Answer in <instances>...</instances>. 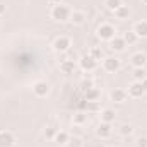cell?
I'll list each match as a JSON object with an SVG mask.
<instances>
[{"label": "cell", "mask_w": 147, "mask_h": 147, "mask_svg": "<svg viewBox=\"0 0 147 147\" xmlns=\"http://www.w3.org/2000/svg\"><path fill=\"white\" fill-rule=\"evenodd\" d=\"M80 142H82V140H80V139H77V137H74V139H70V140H69V144H70L72 147H80V146H82Z\"/></svg>", "instance_id": "30"}, {"label": "cell", "mask_w": 147, "mask_h": 147, "mask_svg": "<svg viewBox=\"0 0 147 147\" xmlns=\"http://www.w3.org/2000/svg\"><path fill=\"white\" fill-rule=\"evenodd\" d=\"M87 111H91V113H94V111H101L99 105H98V101H87Z\"/></svg>", "instance_id": "27"}, {"label": "cell", "mask_w": 147, "mask_h": 147, "mask_svg": "<svg viewBox=\"0 0 147 147\" xmlns=\"http://www.w3.org/2000/svg\"><path fill=\"white\" fill-rule=\"evenodd\" d=\"M51 91V86L46 82V80H36L33 84V94L36 98H46Z\"/></svg>", "instance_id": "3"}, {"label": "cell", "mask_w": 147, "mask_h": 147, "mask_svg": "<svg viewBox=\"0 0 147 147\" xmlns=\"http://www.w3.org/2000/svg\"><path fill=\"white\" fill-rule=\"evenodd\" d=\"M16 146V137L9 130H0V147H14Z\"/></svg>", "instance_id": "8"}, {"label": "cell", "mask_w": 147, "mask_h": 147, "mask_svg": "<svg viewBox=\"0 0 147 147\" xmlns=\"http://www.w3.org/2000/svg\"><path fill=\"white\" fill-rule=\"evenodd\" d=\"M106 147H115V146H106Z\"/></svg>", "instance_id": "35"}, {"label": "cell", "mask_w": 147, "mask_h": 147, "mask_svg": "<svg viewBox=\"0 0 147 147\" xmlns=\"http://www.w3.org/2000/svg\"><path fill=\"white\" fill-rule=\"evenodd\" d=\"M132 31H134L139 38H147V21H139V22H135V26H134Z\"/></svg>", "instance_id": "15"}, {"label": "cell", "mask_w": 147, "mask_h": 147, "mask_svg": "<svg viewBox=\"0 0 147 147\" xmlns=\"http://www.w3.org/2000/svg\"><path fill=\"white\" fill-rule=\"evenodd\" d=\"M142 3H144V5H147V0H142Z\"/></svg>", "instance_id": "34"}, {"label": "cell", "mask_w": 147, "mask_h": 147, "mask_svg": "<svg viewBox=\"0 0 147 147\" xmlns=\"http://www.w3.org/2000/svg\"><path fill=\"white\" fill-rule=\"evenodd\" d=\"M137 147H147V137H139L137 139Z\"/></svg>", "instance_id": "28"}, {"label": "cell", "mask_w": 147, "mask_h": 147, "mask_svg": "<svg viewBox=\"0 0 147 147\" xmlns=\"http://www.w3.org/2000/svg\"><path fill=\"white\" fill-rule=\"evenodd\" d=\"M58 146H67L69 144V140H70V135L67 134V132H63V130H60V132H57V135H55V139H53Z\"/></svg>", "instance_id": "19"}, {"label": "cell", "mask_w": 147, "mask_h": 147, "mask_svg": "<svg viewBox=\"0 0 147 147\" xmlns=\"http://www.w3.org/2000/svg\"><path fill=\"white\" fill-rule=\"evenodd\" d=\"M86 19H87V16H86V12H82V10H72V14H70V22H72L74 26H82L84 22H86Z\"/></svg>", "instance_id": "13"}, {"label": "cell", "mask_w": 147, "mask_h": 147, "mask_svg": "<svg viewBox=\"0 0 147 147\" xmlns=\"http://www.w3.org/2000/svg\"><path fill=\"white\" fill-rule=\"evenodd\" d=\"M70 14H72V10H70L67 5H63V3L53 5V7H51V12H50L51 19L57 21V22H67V21L70 19Z\"/></svg>", "instance_id": "1"}, {"label": "cell", "mask_w": 147, "mask_h": 147, "mask_svg": "<svg viewBox=\"0 0 147 147\" xmlns=\"http://www.w3.org/2000/svg\"><path fill=\"white\" fill-rule=\"evenodd\" d=\"M80 86H82V89H84V91H87V89L94 87V86H92V80H82V82H80Z\"/></svg>", "instance_id": "29"}, {"label": "cell", "mask_w": 147, "mask_h": 147, "mask_svg": "<svg viewBox=\"0 0 147 147\" xmlns=\"http://www.w3.org/2000/svg\"><path fill=\"white\" fill-rule=\"evenodd\" d=\"M99 115H101V121H105V123H113L115 118H116V111L111 110V108H105V110H101L99 111Z\"/></svg>", "instance_id": "14"}, {"label": "cell", "mask_w": 147, "mask_h": 147, "mask_svg": "<svg viewBox=\"0 0 147 147\" xmlns=\"http://www.w3.org/2000/svg\"><path fill=\"white\" fill-rule=\"evenodd\" d=\"M60 2H62V0H48V3H50V5H58Z\"/></svg>", "instance_id": "32"}, {"label": "cell", "mask_w": 147, "mask_h": 147, "mask_svg": "<svg viewBox=\"0 0 147 147\" xmlns=\"http://www.w3.org/2000/svg\"><path fill=\"white\" fill-rule=\"evenodd\" d=\"M113 14H115L116 19H120V21H127V19L130 17V9H128L127 5H121V7H118Z\"/></svg>", "instance_id": "16"}, {"label": "cell", "mask_w": 147, "mask_h": 147, "mask_svg": "<svg viewBox=\"0 0 147 147\" xmlns=\"http://www.w3.org/2000/svg\"><path fill=\"white\" fill-rule=\"evenodd\" d=\"M127 94H128L130 98H134V99H139V98H142V96L146 94V89H144L142 82H137V80H134V82L128 86V91H127Z\"/></svg>", "instance_id": "7"}, {"label": "cell", "mask_w": 147, "mask_h": 147, "mask_svg": "<svg viewBox=\"0 0 147 147\" xmlns=\"http://www.w3.org/2000/svg\"><path fill=\"white\" fill-rule=\"evenodd\" d=\"M142 86H144V89H146V92H147V77L142 80Z\"/></svg>", "instance_id": "33"}, {"label": "cell", "mask_w": 147, "mask_h": 147, "mask_svg": "<svg viewBox=\"0 0 147 147\" xmlns=\"http://www.w3.org/2000/svg\"><path fill=\"white\" fill-rule=\"evenodd\" d=\"M43 135H45V139L53 140V139H55V135H57V130H55L53 127H46V128H45V132H43Z\"/></svg>", "instance_id": "26"}, {"label": "cell", "mask_w": 147, "mask_h": 147, "mask_svg": "<svg viewBox=\"0 0 147 147\" xmlns=\"http://www.w3.org/2000/svg\"><path fill=\"white\" fill-rule=\"evenodd\" d=\"M70 46H72V41H70L69 36H58L53 41V50L57 53H65V51L70 50Z\"/></svg>", "instance_id": "4"}, {"label": "cell", "mask_w": 147, "mask_h": 147, "mask_svg": "<svg viewBox=\"0 0 147 147\" xmlns=\"http://www.w3.org/2000/svg\"><path fill=\"white\" fill-rule=\"evenodd\" d=\"M96 34H98V38H99L101 41H110V39H113V38L116 36V29H115V26H111V24H101V26L98 28Z\"/></svg>", "instance_id": "2"}, {"label": "cell", "mask_w": 147, "mask_h": 147, "mask_svg": "<svg viewBox=\"0 0 147 147\" xmlns=\"http://www.w3.org/2000/svg\"><path fill=\"white\" fill-rule=\"evenodd\" d=\"M72 121H74V125L80 127V125H84V123L87 121V115H86V113H75L72 116Z\"/></svg>", "instance_id": "23"}, {"label": "cell", "mask_w": 147, "mask_h": 147, "mask_svg": "<svg viewBox=\"0 0 147 147\" xmlns=\"http://www.w3.org/2000/svg\"><path fill=\"white\" fill-rule=\"evenodd\" d=\"M96 135H98L99 139H110L111 137V123L101 121V123L98 125V128H96Z\"/></svg>", "instance_id": "12"}, {"label": "cell", "mask_w": 147, "mask_h": 147, "mask_svg": "<svg viewBox=\"0 0 147 147\" xmlns=\"http://www.w3.org/2000/svg\"><path fill=\"white\" fill-rule=\"evenodd\" d=\"M123 39H125V43H127V46H130V45H135L137 41H139V36L134 33V31H127V33H123Z\"/></svg>", "instance_id": "21"}, {"label": "cell", "mask_w": 147, "mask_h": 147, "mask_svg": "<svg viewBox=\"0 0 147 147\" xmlns=\"http://www.w3.org/2000/svg\"><path fill=\"white\" fill-rule=\"evenodd\" d=\"M79 67H80L84 72H92V70L98 69V62H96L91 55H84V57H80V60H79Z\"/></svg>", "instance_id": "6"}, {"label": "cell", "mask_w": 147, "mask_h": 147, "mask_svg": "<svg viewBox=\"0 0 147 147\" xmlns=\"http://www.w3.org/2000/svg\"><path fill=\"white\" fill-rule=\"evenodd\" d=\"M108 43H110V48L113 51H116V53H121V51H125V48H127V43H125V39L121 36H115L113 39H110Z\"/></svg>", "instance_id": "9"}, {"label": "cell", "mask_w": 147, "mask_h": 147, "mask_svg": "<svg viewBox=\"0 0 147 147\" xmlns=\"http://www.w3.org/2000/svg\"><path fill=\"white\" fill-rule=\"evenodd\" d=\"M134 130H135V128H134L130 123H125V125H121V127H120V130H118V132H120V135H121V137H130V135L134 134Z\"/></svg>", "instance_id": "24"}, {"label": "cell", "mask_w": 147, "mask_h": 147, "mask_svg": "<svg viewBox=\"0 0 147 147\" xmlns=\"http://www.w3.org/2000/svg\"><path fill=\"white\" fill-rule=\"evenodd\" d=\"M75 69H77V65H75L74 60H63V62L60 63V70L63 74H74Z\"/></svg>", "instance_id": "17"}, {"label": "cell", "mask_w": 147, "mask_h": 147, "mask_svg": "<svg viewBox=\"0 0 147 147\" xmlns=\"http://www.w3.org/2000/svg\"><path fill=\"white\" fill-rule=\"evenodd\" d=\"M99 96H101V92H99V89H96V87H91V89L84 91V98H86V101H98Z\"/></svg>", "instance_id": "18"}, {"label": "cell", "mask_w": 147, "mask_h": 147, "mask_svg": "<svg viewBox=\"0 0 147 147\" xmlns=\"http://www.w3.org/2000/svg\"><path fill=\"white\" fill-rule=\"evenodd\" d=\"M127 98H128V94H127L125 89H113V91L110 92V99L113 101V103H118V105L125 103Z\"/></svg>", "instance_id": "10"}, {"label": "cell", "mask_w": 147, "mask_h": 147, "mask_svg": "<svg viewBox=\"0 0 147 147\" xmlns=\"http://www.w3.org/2000/svg\"><path fill=\"white\" fill-rule=\"evenodd\" d=\"M132 77H134V80H137V82H142V80L147 77L146 67H135V69L132 70Z\"/></svg>", "instance_id": "20"}, {"label": "cell", "mask_w": 147, "mask_h": 147, "mask_svg": "<svg viewBox=\"0 0 147 147\" xmlns=\"http://www.w3.org/2000/svg\"><path fill=\"white\" fill-rule=\"evenodd\" d=\"M123 5V2L121 0H105V7L108 9V10H111V12H115L118 7H121Z\"/></svg>", "instance_id": "25"}, {"label": "cell", "mask_w": 147, "mask_h": 147, "mask_svg": "<svg viewBox=\"0 0 147 147\" xmlns=\"http://www.w3.org/2000/svg\"><path fill=\"white\" fill-rule=\"evenodd\" d=\"M5 12H7V7H5L3 3H0V16H3Z\"/></svg>", "instance_id": "31"}, {"label": "cell", "mask_w": 147, "mask_h": 147, "mask_svg": "<svg viewBox=\"0 0 147 147\" xmlns=\"http://www.w3.org/2000/svg\"><path fill=\"white\" fill-rule=\"evenodd\" d=\"M89 55L96 60V62H99V60H103V57H105V53H103V50L99 48V46H92L91 50H89Z\"/></svg>", "instance_id": "22"}, {"label": "cell", "mask_w": 147, "mask_h": 147, "mask_svg": "<svg viewBox=\"0 0 147 147\" xmlns=\"http://www.w3.org/2000/svg\"><path fill=\"white\" fill-rule=\"evenodd\" d=\"M130 63L134 65V69H135V67H146L147 65V55L146 53H142V51L134 53L132 58H130Z\"/></svg>", "instance_id": "11"}, {"label": "cell", "mask_w": 147, "mask_h": 147, "mask_svg": "<svg viewBox=\"0 0 147 147\" xmlns=\"http://www.w3.org/2000/svg\"><path fill=\"white\" fill-rule=\"evenodd\" d=\"M103 69L110 74L118 72L121 69V60L116 57H106V58H103Z\"/></svg>", "instance_id": "5"}]
</instances>
